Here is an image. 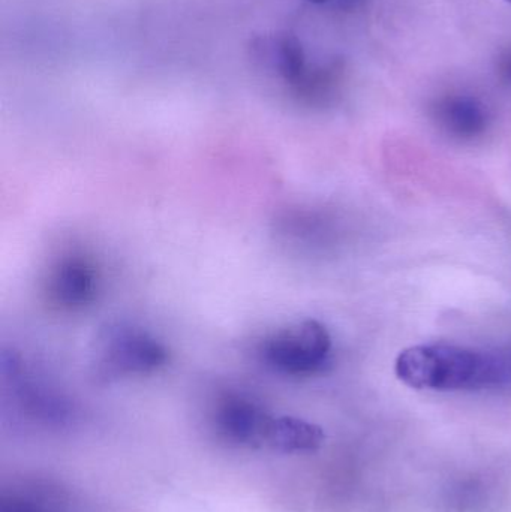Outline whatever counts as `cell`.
Returning <instances> with one entry per match:
<instances>
[{
  "label": "cell",
  "mask_w": 511,
  "mask_h": 512,
  "mask_svg": "<svg viewBox=\"0 0 511 512\" xmlns=\"http://www.w3.org/2000/svg\"><path fill=\"white\" fill-rule=\"evenodd\" d=\"M498 74L504 81L511 84V50L506 51L498 60Z\"/></svg>",
  "instance_id": "cell-11"
},
{
  "label": "cell",
  "mask_w": 511,
  "mask_h": 512,
  "mask_svg": "<svg viewBox=\"0 0 511 512\" xmlns=\"http://www.w3.org/2000/svg\"><path fill=\"white\" fill-rule=\"evenodd\" d=\"M507 2H510V3H511V0H507Z\"/></svg>",
  "instance_id": "cell-13"
},
{
  "label": "cell",
  "mask_w": 511,
  "mask_h": 512,
  "mask_svg": "<svg viewBox=\"0 0 511 512\" xmlns=\"http://www.w3.org/2000/svg\"><path fill=\"white\" fill-rule=\"evenodd\" d=\"M260 355L267 366L285 375H315L329 366L332 336L317 319H305L267 337Z\"/></svg>",
  "instance_id": "cell-3"
},
{
  "label": "cell",
  "mask_w": 511,
  "mask_h": 512,
  "mask_svg": "<svg viewBox=\"0 0 511 512\" xmlns=\"http://www.w3.org/2000/svg\"><path fill=\"white\" fill-rule=\"evenodd\" d=\"M399 381L416 390L511 391V348L477 349L428 343L396 358Z\"/></svg>",
  "instance_id": "cell-1"
},
{
  "label": "cell",
  "mask_w": 511,
  "mask_h": 512,
  "mask_svg": "<svg viewBox=\"0 0 511 512\" xmlns=\"http://www.w3.org/2000/svg\"><path fill=\"white\" fill-rule=\"evenodd\" d=\"M98 274L92 262L81 256L62 259L48 279V298L62 309L75 310L95 300Z\"/></svg>",
  "instance_id": "cell-5"
},
{
  "label": "cell",
  "mask_w": 511,
  "mask_h": 512,
  "mask_svg": "<svg viewBox=\"0 0 511 512\" xmlns=\"http://www.w3.org/2000/svg\"><path fill=\"white\" fill-rule=\"evenodd\" d=\"M263 442L285 454L314 453L324 444L321 427L294 417L269 418Z\"/></svg>",
  "instance_id": "cell-8"
},
{
  "label": "cell",
  "mask_w": 511,
  "mask_h": 512,
  "mask_svg": "<svg viewBox=\"0 0 511 512\" xmlns=\"http://www.w3.org/2000/svg\"><path fill=\"white\" fill-rule=\"evenodd\" d=\"M0 512H51L45 505L39 504L35 499L11 496L2 501Z\"/></svg>",
  "instance_id": "cell-10"
},
{
  "label": "cell",
  "mask_w": 511,
  "mask_h": 512,
  "mask_svg": "<svg viewBox=\"0 0 511 512\" xmlns=\"http://www.w3.org/2000/svg\"><path fill=\"white\" fill-rule=\"evenodd\" d=\"M249 57L267 74L293 87L309 68L299 38L287 32H266L249 41Z\"/></svg>",
  "instance_id": "cell-4"
},
{
  "label": "cell",
  "mask_w": 511,
  "mask_h": 512,
  "mask_svg": "<svg viewBox=\"0 0 511 512\" xmlns=\"http://www.w3.org/2000/svg\"><path fill=\"white\" fill-rule=\"evenodd\" d=\"M311 2H314V3H329V2H333V0H311Z\"/></svg>",
  "instance_id": "cell-12"
},
{
  "label": "cell",
  "mask_w": 511,
  "mask_h": 512,
  "mask_svg": "<svg viewBox=\"0 0 511 512\" xmlns=\"http://www.w3.org/2000/svg\"><path fill=\"white\" fill-rule=\"evenodd\" d=\"M438 126L450 137L473 141L482 137L489 126V111L479 99L470 95H450L434 107Z\"/></svg>",
  "instance_id": "cell-6"
},
{
  "label": "cell",
  "mask_w": 511,
  "mask_h": 512,
  "mask_svg": "<svg viewBox=\"0 0 511 512\" xmlns=\"http://www.w3.org/2000/svg\"><path fill=\"white\" fill-rule=\"evenodd\" d=\"M341 78L342 66L338 62L315 66V68L309 66L302 78L290 87V90L299 101L320 105L335 95Z\"/></svg>",
  "instance_id": "cell-9"
},
{
  "label": "cell",
  "mask_w": 511,
  "mask_h": 512,
  "mask_svg": "<svg viewBox=\"0 0 511 512\" xmlns=\"http://www.w3.org/2000/svg\"><path fill=\"white\" fill-rule=\"evenodd\" d=\"M96 376L104 381L129 375H146L161 369L168 351L146 330L126 322L107 324L96 337L93 351Z\"/></svg>",
  "instance_id": "cell-2"
},
{
  "label": "cell",
  "mask_w": 511,
  "mask_h": 512,
  "mask_svg": "<svg viewBox=\"0 0 511 512\" xmlns=\"http://www.w3.org/2000/svg\"><path fill=\"white\" fill-rule=\"evenodd\" d=\"M269 418L252 400L231 396L219 405L216 424L228 441L242 445L254 444L263 442Z\"/></svg>",
  "instance_id": "cell-7"
}]
</instances>
